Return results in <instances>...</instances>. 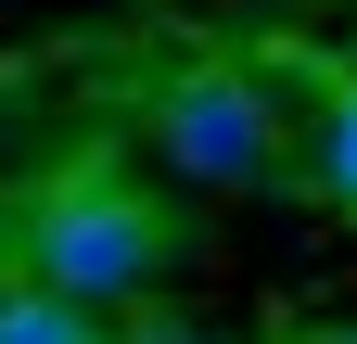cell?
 <instances>
[{
	"label": "cell",
	"mask_w": 357,
	"mask_h": 344,
	"mask_svg": "<svg viewBox=\"0 0 357 344\" xmlns=\"http://www.w3.org/2000/svg\"><path fill=\"white\" fill-rule=\"evenodd\" d=\"M13 268L89 293V306H128V293L166 281V217L115 179V166H64V179L13 217Z\"/></svg>",
	"instance_id": "cell-1"
},
{
	"label": "cell",
	"mask_w": 357,
	"mask_h": 344,
	"mask_svg": "<svg viewBox=\"0 0 357 344\" xmlns=\"http://www.w3.org/2000/svg\"><path fill=\"white\" fill-rule=\"evenodd\" d=\"M153 153L192 191H268L281 179V115H268V90L243 64H178L153 90Z\"/></svg>",
	"instance_id": "cell-2"
},
{
	"label": "cell",
	"mask_w": 357,
	"mask_h": 344,
	"mask_svg": "<svg viewBox=\"0 0 357 344\" xmlns=\"http://www.w3.org/2000/svg\"><path fill=\"white\" fill-rule=\"evenodd\" d=\"M0 344H115V319L38 268H0Z\"/></svg>",
	"instance_id": "cell-3"
},
{
	"label": "cell",
	"mask_w": 357,
	"mask_h": 344,
	"mask_svg": "<svg viewBox=\"0 0 357 344\" xmlns=\"http://www.w3.org/2000/svg\"><path fill=\"white\" fill-rule=\"evenodd\" d=\"M319 204L357 217V77H332V102H319Z\"/></svg>",
	"instance_id": "cell-4"
},
{
	"label": "cell",
	"mask_w": 357,
	"mask_h": 344,
	"mask_svg": "<svg viewBox=\"0 0 357 344\" xmlns=\"http://www.w3.org/2000/svg\"><path fill=\"white\" fill-rule=\"evenodd\" d=\"M115 344H192V331H178V319H128Z\"/></svg>",
	"instance_id": "cell-5"
},
{
	"label": "cell",
	"mask_w": 357,
	"mask_h": 344,
	"mask_svg": "<svg viewBox=\"0 0 357 344\" xmlns=\"http://www.w3.org/2000/svg\"><path fill=\"white\" fill-rule=\"evenodd\" d=\"M294 344H357V331H294Z\"/></svg>",
	"instance_id": "cell-6"
}]
</instances>
